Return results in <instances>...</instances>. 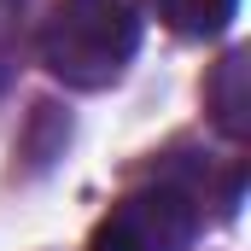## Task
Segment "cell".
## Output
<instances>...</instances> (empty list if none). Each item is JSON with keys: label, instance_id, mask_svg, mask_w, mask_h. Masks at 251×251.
<instances>
[{"label": "cell", "instance_id": "6da1fadb", "mask_svg": "<svg viewBox=\"0 0 251 251\" xmlns=\"http://www.w3.org/2000/svg\"><path fill=\"white\" fill-rule=\"evenodd\" d=\"M140 41L134 0H59L41 29V64L70 88H105Z\"/></svg>", "mask_w": 251, "mask_h": 251}, {"label": "cell", "instance_id": "7a4b0ae2", "mask_svg": "<svg viewBox=\"0 0 251 251\" xmlns=\"http://www.w3.org/2000/svg\"><path fill=\"white\" fill-rule=\"evenodd\" d=\"M193 234H199V199L176 181H152L111 204L88 251H187Z\"/></svg>", "mask_w": 251, "mask_h": 251}, {"label": "cell", "instance_id": "3957f363", "mask_svg": "<svg viewBox=\"0 0 251 251\" xmlns=\"http://www.w3.org/2000/svg\"><path fill=\"white\" fill-rule=\"evenodd\" d=\"M234 6L240 0H158V12H164V24L176 29V35H222L228 29V18H234Z\"/></svg>", "mask_w": 251, "mask_h": 251}, {"label": "cell", "instance_id": "277c9868", "mask_svg": "<svg viewBox=\"0 0 251 251\" xmlns=\"http://www.w3.org/2000/svg\"><path fill=\"white\" fill-rule=\"evenodd\" d=\"M210 100H216V123L228 128V134H246V53H228L222 59V76H216V88H210Z\"/></svg>", "mask_w": 251, "mask_h": 251}, {"label": "cell", "instance_id": "5b68a950", "mask_svg": "<svg viewBox=\"0 0 251 251\" xmlns=\"http://www.w3.org/2000/svg\"><path fill=\"white\" fill-rule=\"evenodd\" d=\"M24 59V0H0V88Z\"/></svg>", "mask_w": 251, "mask_h": 251}]
</instances>
